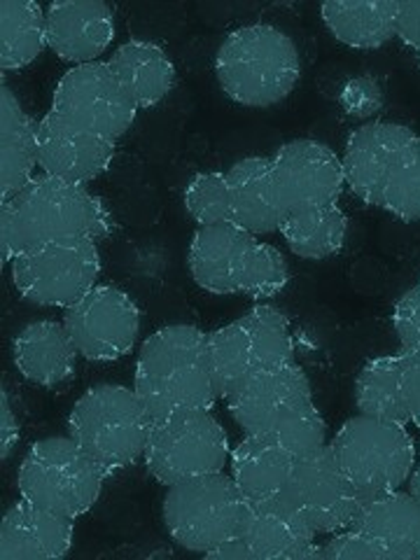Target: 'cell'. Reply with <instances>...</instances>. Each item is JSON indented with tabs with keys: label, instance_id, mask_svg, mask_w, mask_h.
Wrapping results in <instances>:
<instances>
[{
	"label": "cell",
	"instance_id": "obj_1",
	"mask_svg": "<svg viewBox=\"0 0 420 560\" xmlns=\"http://www.w3.org/2000/svg\"><path fill=\"white\" fill-rule=\"evenodd\" d=\"M115 226L108 206L86 185L38 173L0 208V265L51 241H101Z\"/></svg>",
	"mask_w": 420,
	"mask_h": 560
},
{
	"label": "cell",
	"instance_id": "obj_2",
	"mask_svg": "<svg viewBox=\"0 0 420 560\" xmlns=\"http://www.w3.org/2000/svg\"><path fill=\"white\" fill-rule=\"evenodd\" d=\"M133 390L152 418L210 409L220 393L208 355V331L197 325H166L150 335L136 360Z\"/></svg>",
	"mask_w": 420,
	"mask_h": 560
},
{
	"label": "cell",
	"instance_id": "obj_3",
	"mask_svg": "<svg viewBox=\"0 0 420 560\" xmlns=\"http://www.w3.org/2000/svg\"><path fill=\"white\" fill-rule=\"evenodd\" d=\"M187 269L201 290L218 296L271 300L290 283L283 253L234 224L201 226L191 234Z\"/></svg>",
	"mask_w": 420,
	"mask_h": 560
},
{
	"label": "cell",
	"instance_id": "obj_4",
	"mask_svg": "<svg viewBox=\"0 0 420 560\" xmlns=\"http://www.w3.org/2000/svg\"><path fill=\"white\" fill-rule=\"evenodd\" d=\"M213 68L226 98L243 108L267 110L283 103L300 84L302 57L283 28L250 24L226 33Z\"/></svg>",
	"mask_w": 420,
	"mask_h": 560
},
{
	"label": "cell",
	"instance_id": "obj_5",
	"mask_svg": "<svg viewBox=\"0 0 420 560\" xmlns=\"http://www.w3.org/2000/svg\"><path fill=\"white\" fill-rule=\"evenodd\" d=\"M154 418L133 388L92 385L68 416V434L103 469L105 477L143 460Z\"/></svg>",
	"mask_w": 420,
	"mask_h": 560
},
{
	"label": "cell",
	"instance_id": "obj_6",
	"mask_svg": "<svg viewBox=\"0 0 420 560\" xmlns=\"http://www.w3.org/2000/svg\"><path fill=\"white\" fill-rule=\"evenodd\" d=\"M103 469L70 434H51L33 442L16 471L20 495L43 510L80 518L101 498Z\"/></svg>",
	"mask_w": 420,
	"mask_h": 560
},
{
	"label": "cell",
	"instance_id": "obj_7",
	"mask_svg": "<svg viewBox=\"0 0 420 560\" xmlns=\"http://www.w3.org/2000/svg\"><path fill=\"white\" fill-rule=\"evenodd\" d=\"M245 502L236 481L220 471L166 486L162 521L175 545L206 556L238 535Z\"/></svg>",
	"mask_w": 420,
	"mask_h": 560
},
{
	"label": "cell",
	"instance_id": "obj_8",
	"mask_svg": "<svg viewBox=\"0 0 420 560\" xmlns=\"http://www.w3.org/2000/svg\"><path fill=\"white\" fill-rule=\"evenodd\" d=\"M208 355L224 399L253 374L294 362L290 318L271 304L253 306L238 320L208 331Z\"/></svg>",
	"mask_w": 420,
	"mask_h": 560
},
{
	"label": "cell",
	"instance_id": "obj_9",
	"mask_svg": "<svg viewBox=\"0 0 420 560\" xmlns=\"http://www.w3.org/2000/svg\"><path fill=\"white\" fill-rule=\"evenodd\" d=\"M362 498L407 486L416 467V442L407 425L370 416H353L329 442Z\"/></svg>",
	"mask_w": 420,
	"mask_h": 560
},
{
	"label": "cell",
	"instance_id": "obj_10",
	"mask_svg": "<svg viewBox=\"0 0 420 560\" xmlns=\"http://www.w3.org/2000/svg\"><path fill=\"white\" fill-rule=\"evenodd\" d=\"M230 436L210 409L156 418L143 463L150 477L173 486L206 475H220L230 463Z\"/></svg>",
	"mask_w": 420,
	"mask_h": 560
},
{
	"label": "cell",
	"instance_id": "obj_11",
	"mask_svg": "<svg viewBox=\"0 0 420 560\" xmlns=\"http://www.w3.org/2000/svg\"><path fill=\"white\" fill-rule=\"evenodd\" d=\"M103 259L96 241H51L12 259V283L35 306L68 308L98 285Z\"/></svg>",
	"mask_w": 420,
	"mask_h": 560
},
{
	"label": "cell",
	"instance_id": "obj_12",
	"mask_svg": "<svg viewBox=\"0 0 420 560\" xmlns=\"http://www.w3.org/2000/svg\"><path fill=\"white\" fill-rule=\"evenodd\" d=\"M70 125L108 140L125 136L136 121L138 108L119 84L108 61L73 66L59 80L51 108Z\"/></svg>",
	"mask_w": 420,
	"mask_h": 560
},
{
	"label": "cell",
	"instance_id": "obj_13",
	"mask_svg": "<svg viewBox=\"0 0 420 560\" xmlns=\"http://www.w3.org/2000/svg\"><path fill=\"white\" fill-rule=\"evenodd\" d=\"M63 325L80 358L115 362L127 358L140 337V308L131 294L110 283H98L63 311Z\"/></svg>",
	"mask_w": 420,
	"mask_h": 560
},
{
	"label": "cell",
	"instance_id": "obj_14",
	"mask_svg": "<svg viewBox=\"0 0 420 560\" xmlns=\"http://www.w3.org/2000/svg\"><path fill=\"white\" fill-rule=\"evenodd\" d=\"M283 495L318 535H337L353 523L362 495L329 444L296 458Z\"/></svg>",
	"mask_w": 420,
	"mask_h": 560
},
{
	"label": "cell",
	"instance_id": "obj_15",
	"mask_svg": "<svg viewBox=\"0 0 420 560\" xmlns=\"http://www.w3.org/2000/svg\"><path fill=\"white\" fill-rule=\"evenodd\" d=\"M273 185L285 215L339 203L346 178L341 156L323 140L294 138L271 156Z\"/></svg>",
	"mask_w": 420,
	"mask_h": 560
},
{
	"label": "cell",
	"instance_id": "obj_16",
	"mask_svg": "<svg viewBox=\"0 0 420 560\" xmlns=\"http://www.w3.org/2000/svg\"><path fill=\"white\" fill-rule=\"evenodd\" d=\"M224 401L226 411L245 434H259L276 418L313 401V388L302 366L290 362L245 378Z\"/></svg>",
	"mask_w": 420,
	"mask_h": 560
},
{
	"label": "cell",
	"instance_id": "obj_17",
	"mask_svg": "<svg viewBox=\"0 0 420 560\" xmlns=\"http://www.w3.org/2000/svg\"><path fill=\"white\" fill-rule=\"evenodd\" d=\"M115 160V140L70 125L49 110L38 125V168L59 180L86 185L108 173Z\"/></svg>",
	"mask_w": 420,
	"mask_h": 560
},
{
	"label": "cell",
	"instance_id": "obj_18",
	"mask_svg": "<svg viewBox=\"0 0 420 560\" xmlns=\"http://www.w3.org/2000/svg\"><path fill=\"white\" fill-rule=\"evenodd\" d=\"M416 136L397 121H364L346 140L341 156L343 178L350 195L364 206L378 208V199L399 150Z\"/></svg>",
	"mask_w": 420,
	"mask_h": 560
},
{
	"label": "cell",
	"instance_id": "obj_19",
	"mask_svg": "<svg viewBox=\"0 0 420 560\" xmlns=\"http://www.w3.org/2000/svg\"><path fill=\"white\" fill-rule=\"evenodd\" d=\"M238 535L257 560H308L318 545V533L283 493L245 502Z\"/></svg>",
	"mask_w": 420,
	"mask_h": 560
},
{
	"label": "cell",
	"instance_id": "obj_20",
	"mask_svg": "<svg viewBox=\"0 0 420 560\" xmlns=\"http://www.w3.org/2000/svg\"><path fill=\"white\" fill-rule=\"evenodd\" d=\"M45 16L47 47L66 63H96L115 40V14L103 0H59Z\"/></svg>",
	"mask_w": 420,
	"mask_h": 560
},
{
	"label": "cell",
	"instance_id": "obj_21",
	"mask_svg": "<svg viewBox=\"0 0 420 560\" xmlns=\"http://www.w3.org/2000/svg\"><path fill=\"white\" fill-rule=\"evenodd\" d=\"M75 541V518L43 510L28 500L14 502L0 521V560H55Z\"/></svg>",
	"mask_w": 420,
	"mask_h": 560
},
{
	"label": "cell",
	"instance_id": "obj_22",
	"mask_svg": "<svg viewBox=\"0 0 420 560\" xmlns=\"http://www.w3.org/2000/svg\"><path fill=\"white\" fill-rule=\"evenodd\" d=\"M78 348L63 320H33L12 341L16 372L38 388H59L75 376Z\"/></svg>",
	"mask_w": 420,
	"mask_h": 560
},
{
	"label": "cell",
	"instance_id": "obj_23",
	"mask_svg": "<svg viewBox=\"0 0 420 560\" xmlns=\"http://www.w3.org/2000/svg\"><path fill=\"white\" fill-rule=\"evenodd\" d=\"M224 175L230 185L232 224L255 236L278 232L285 210L276 195L271 156H243L226 168Z\"/></svg>",
	"mask_w": 420,
	"mask_h": 560
},
{
	"label": "cell",
	"instance_id": "obj_24",
	"mask_svg": "<svg viewBox=\"0 0 420 560\" xmlns=\"http://www.w3.org/2000/svg\"><path fill=\"white\" fill-rule=\"evenodd\" d=\"M350 528L374 539L388 560H420V504L409 490L362 498Z\"/></svg>",
	"mask_w": 420,
	"mask_h": 560
},
{
	"label": "cell",
	"instance_id": "obj_25",
	"mask_svg": "<svg viewBox=\"0 0 420 560\" xmlns=\"http://www.w3.org/2000/svg\"><path fill=\"white\" fill-rule=\"evenodd\" d=\"M38 125L16 98V94L3 84L0 94V191L3 201L12 197L35 178L38 168Z\"/></svg>",
	"mask_w": 420,
	"mask_h": 560
},
{
	"label": "cell",
	"instance_id": "obj_26",
	"mask_svg": "<svg viewBox=\"0 0 420 560\" xmlns=\"http://www.w3.org/2000/svg\"><path fill=\"white\" fill-rule=\"evenodd\" d=\"M108 66L140 110L160 105L175 86V66L166 49L152 40L131 38L121 43Z\"/></svg>",
	"mask_w": 420,
	"mask_h": 560
},
{
	"label": "cell",
	"instance_id": "obj_27",
	"mask_svg": "<svg viewBox=\"0 0 420 560\" xmlns=\"http://www.w3.org/2000/svg\"><path fill=\"white\" fill-rule=\"evenodd\" d=\"M320 20L341 45L372 51L397 38L399 3L397 0H374V3L329 0L320 5Z\"/></svg>",
	"mask_w": 420,
	"mask_h": 560
},
{
	"label": "cell",
	"instance_id": "obj_28",
	"mask_svg": "<svg viewBox=\"0 0 420 560\" xmlns=\"http://www.w3.org/2000/svg\"><path fill=\"white\" fill-rule=\"evenodd\" d=\"M296 458L267 434H245L232 448V479L245 500L280 495L285 490Z\"/></svg>",
	"mask_w": 420,
	"mask_h": 560
},
{
	"label": "cell",
	"instance_id": "obj_29",
	"mask_svg": "<svg viewBox=\"0 0 420 560\" xmlns=\"http://www.w3.org/2000/svg\"><path fill=\"white\" fill-rule=\"evenodd\" d=\"M278 232L285 238L292 255L308 261H323L343 250L348 238V215L339 203L294 210L283 218Z\"/></svg>",
	"mask_w": 420,
	"mask_h": 560
},
{
	"label": "cell",
	"instance_id": "obj_30",
	"mask_svg": "<svg viewBox=\"0 0 420 560\" xmlns=\"http://www.w3.org/2000/svg\"><path fill=\"white\" fill-rule=\"evenodd\" d=\"M353 399L362 416L397 425L411 423L405 388H401V353L378 355L364 362L353 385Z\"/></svg>",
	"mask_w": 420,
	"mask_h": 560
},
{
	"label": "cell",
	"instance_id": "obj_31",
	"mask_svg": "<svg viewBox=\"0 0 420 560\" xmlns=\"http://www.w3.org/2000/svg\"><path fill=\"white\" fill-rule=\"evenodd\" d=\"M47 49V16L35 0L0 5V66L3 73L28 68Z\"/></svg>",
	"mask_w": 420,
	"mask_h": 560
},
{
	"label": "cell",
	"instance_id": "obj_32",
	"mask_svg": "<svg viewBox=\"0 0 420 560\" xmlns=\"http://www.w3.org/2000/svg\"><path fill=\"white\" fill-rule=\"evenodd\" d=\"M378 208L399 222H420V136L399 150L383 185Z\"/></svg>",
	"mask_w": 420,
	"mask_h": 560
},
{
	"label": "cell",
	"instance_id": "obj_33",
	"mask_svg": "<svg viewBox=\"0 0 420 560\" xmlns=\"http://www.w3.org/2000/svg\"><path fill=\"white\" fill-rule=\"evenodd\" d=\"M183 206L189 220L201 226L232 224L230 185L224 171H203L191 175L183 191Z\"/></svg>",
	"mask_w": 420,
	"mask_h": 560
},
{
	"label": "cell",
	"instance_id": "obj_34",
	"mask_svg": "<svg viewBox=\"0 0 420 560\" xmlns=\"http://www.w3.org/2000/svg\"><path fill=\"white\" fill-rule=\"evenodd\" d=\"M259 434L271 436L276 444L292 453L294 458H304V455L327 446V423L313 401L276 418L273 423Z\"/></svg>",
	"mask_w": 420,
	"mask_h": 560
},
{
	"label": "cell",
	"instance_id": "obj_35",
	"mask_svg": "<svg viewBox=\"0 0 420 560\" xmlns=\"http://www.w3.org/2000/svg\"><path fill=\"white\" fill-rule=\"evenodd\" d=\"M311 558H323V560H388V556H385V551L376 545L374 539H370L364 533H360L355 528H346V530L337 533L323 547L315 545L313 551H311Z\"/></svg>",
	"mask_w": 420,
	"mask_h": 560
},
{
	"label": "cell",
	"instance_id": "obj_36",
	"mask_svg": "<svg viewBox=\"0 0 420 560\" xmlns=\"http://www.w3.org/2000/svg\"><path fill=\"white\" fill-rule=\"evenodd\" d=\"M393 329L401 348L420 350V278L393 308Z\"/></svg>",
	"mask_w": 420,
	"mask_h": 560
},
{
	"label": "cell",
	"instance_id": "obj_37",
	"mask_svg": "<svg viewBox=\"0 0 420 560\" xmlns=\"http://www.w3.org/2000/svg\"><path fill=\"white\" fill-rule=\"evenodd\" d=\"M341 108L350 117H374L383 108V90L372 78H353L341 86Z\"/></svg>",
	"mask_w": 420,
	"mask_h": 560
},
{
	"label": "cell",
	"instance_id": "obj_38",
	"mask_svg": "<svg viewBox=\"0 0 420 560\" xmlns=\"http://www.w3.org/2000/svg\"><path fill=\"white\" fill-rule=\"evenodd\" d=\"M401 388L411 423L420 430V350L401 348Z\"/></svg>",
	"mask_w": 420,
	"mask_h": 560
},
{
	"label": "cell",
	"instance_id": "obj_39",
	"mask_svg": "<svg viewBox=\"0 0 420 560\" xmlns=\"http://www.w3.org/2000/svg\"><path fill=\"white\" fill-rule=\"evenodd\" d=\"M397 40L411 51L420 68V0H413V3H399Z\"/></svg>",
	"mask_w": 420,
	"mask_h": 560
},
{
	"label": "cell",
	"instance_id": "obj_40",
	"mask_svg": "<svg viewBox=\"0 0 420 560\" xmlns=\"http://www.w3.org/2000/svg\"><path fill=\"white\" fill-rule=\"evenodd\" d=\"M20 420H16V413L10 405V393L3 385V390H0V458H3V463H8L14 455V448L20 444Z\"/></svg>",
	"mask_w": 420,
	"mask_h": 560
},
{
	"label": "cell",
	"instance_id": "obj_41",
	"mask_svg": "<svg viewBox=\"0 0 420 560\" xmlns=\"http://www.w3.org/2000/svg\"><path fill=\"white\" fill-rule=\"evenodd\" d=\"M206 558H210V560H257L253 549L248 547V541H245L241 535L224 539L222 545L210 549L206 553Z\"/></svg>",
	"mask_w": 420,
	"mask_h": 560
},
{
	"label": "cell",
	"instance_id": "obj_42",
	"mask_svg": "<svg viewBox=\"0 0 420 560\" xmlns=\"http://www.w3.org/2000/svg\"><path fill=\"white\" fill-rule=\"evenodd\" d=\"M407 490L411 493V498L420 504V465L413 467L411 477H409V481H407Z\"/></svg>",
	"mask_w": 420,
	"mask_h": 560
}]
</instances>
